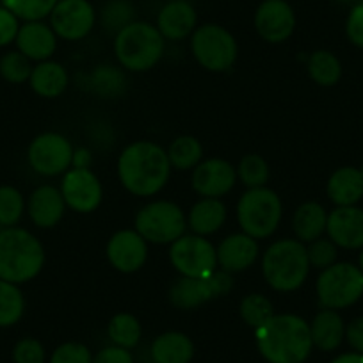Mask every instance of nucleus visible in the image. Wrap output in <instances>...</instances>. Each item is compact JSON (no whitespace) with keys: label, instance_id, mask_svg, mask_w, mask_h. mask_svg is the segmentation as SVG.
<instances>
[{"label":"nucleus","instance_id":"1","mask_svg":"<svg viewBox=\"0 0 363 363\" xmlns=\"http://www.w3.org/2000/svg\"><path fill=\"white\" fill-rule=\"evenodd\" d=\"M255 342L267 363H305L313 351L310 323L296 313H274L255 330Z\"/></svg>","mask_w":363,"mask_h":363},{"label":"nucleus","instance_id":"2","mask_svg":"<svg viewBox=\"0 0 363 363\" xmlns=\"http://www.w3.org/2000/svg\"><path fill=\"white\" fill-rule=\"evenodd\" d=\"M167 152L152 141H135L118 159V178L134 196L148 198L160 193L171 177Z\"/></svg>","mask_w":363,"mask_h":363},{"label":"nucleus","instance_id":"3","mask_svg":"<svg viewBox=\"0 0 363 363\" xmlns=\"http://www.w3.org/2000/svg\"><path fill=\"white\" fill-rule=\"evenodd\" d=\"M45 265V250L29 230H0V280L15 285L34 280Z\"/></svg>","mask_w":363,"mask_h":363},{"label":"nucleus","instance_id":"4","mask_svg":"<svg viewBox=\"0 0 363 363\" xmlns=\"http://www.w3.org/2000/svg\"><path fill=\"white\" fill-rule=\"evenodd\" d=\"M310 272L306 246L298 239H280L262 255V274L277 292H294L305 285Z\"/></svg>","mask_w":363,"mask_h":363},{"label":"nucleus","instance_id":"5","mask_svg":"<svg viewBox=\"0 0 363 363\" xmlns=\"http://www.w3.org/2000/svg\"><path fill=\"white\" fill-rule=\"evenodd\" d=\"M166 40L157 26L132 22L114 36V55L127 72H148L162 59Z\"/></svg>","mask_w":363,"mask_h":363},{"label":"nucleus","instance_id":"6","mask_svg":"<svg viewBox=\"0 0 363 363\" xmlns=\"http://www.w3.org/2000/svg\"><path fill=\"white\" fill-rule=\"evenodd\" d=\"M284 216L280 196L269 187L247 189L237 203L240 230L253 239H267L277 232Z\"/></svg>","mask_w":363,"mask_h":363},{"label":"nucleus","instance_id":"7","mask_svg":"<svg viewBox=\"0 0 363 363\" xmlns=\"http://www.w3.org/2000/svg\"><path fill=\"white\" fill-rule=\"evenodd\" d=\"M315 292L320 308H349L363 296V272L351 262H337L320 271Z\"/></svg>","mask_w":363,"mask_h":363},{"label":"nucleus","instance_id":"8","mask_svg":"<svg viewBox=\"0 0 363 363\" xmlns=\"http://www.w3.org/2000/svg\"><path fill=\"white\" fill-rule=\"evenodd\" d=\"M191 50L201 68L212 73L228 72L239 57V45L233 34L218 23L196 27L191 36Z\"/></svg>","mask_w":363,"mask_h":363},{"label":"nucleus","instance_id":"9","mask_svg":"<svg viewBox=\"0 0 363 363\" xmlns=\"http://www.w3.org/2000/svg\"><path fill=\"white\" fill-rule=\"evenodd\" d=\"M134 225L146 242L173 244L186 233L187 218L173 201L157 200L138 212Z\"/></svg>","mask_w":363,"mask_h":363},{"label":"nucleus","instance_id":"10","mask_svg":"<svg viewBox=\"0 0 363 363\" xmlns=\"http://www.w3.org/2000/svg\"><path fill=\"white\" fill-rule=\"evenodd\" d=\"M169 262L180 277L208 278L218 271V251L207 237L184 233L169 246Z\"/></svg>","mask_w":363,"mask_h":363},{"label":"nucleus","instance_id":"11","mask_svg":"<svg viewBox=\"0 0 363 363\" xmlns=\"http://www.w3.org/2000/svg\"><path fill=\"white\" fill-rule=\"evenodd\" d=\"M233 287V278L230 272L216 271L208 278L180 277L169 287L167 298L178 310H194L208 301L226 296Z\"/></svg>","mask_w":363,"mask_h":363},{"label":"nucleus","instance_id":"12","mask_svg":"<svg viewBox=\"0 0 363 363\" xmlns=\"http://www.w3.org/2000/svg\"><path fill=\"white\" fill-rule=\"evenodd\" d=\"M73 146L57 132H45L33 139L27 150L29 166L41 177H57L72 167Z\"/></svg>","mask_w":363,"mask_h":363},{"label":"nucleus","instance_id":"13","mask_svg":"<svg viewBox=\"0 0 363 363\" xmlns=\"http://www.w3.org/2000/svg\"><path fill=\"white\" fill-rule=\"evenodd\" d=\"M61 194L66 207L79 214H91L104 198L102 184L89 167H69L61 182Z\"/></svg>","mask_w":363,"mask_h":363},{"label":"nucleus","instance_id":"14","mask_svg":"<svg viewBox=\"0 0 363 363\" xmlns=\"http://www.w3.org/2000/svg\"><path fill=\"white\" fill-rule=\"evenodd\" d=\"M48 18L55 36L80 41L95 27L96 11L89 0H59Z\"/></svg>","mask_w":363,"mask_h":363},{"label":"nucleus","instance_id":"15","mask_svg":"<svg viewBox=\"0 0 363 363\" xmlns=\"http://www.w3.org/2000/svg\"><path fill=\"white\" fill-rule=\"evenodd\" d=\"M255 29L267 43H284L296 30V13L287 0H264L255 11Z\"/></svg>","mask_w":363,"mask_h":363},{"label":"nucleus","instance_id":"16","mask_svg":"<svg viewBox=\"0 0 363 363\" xmlns=\"http://www.w3.org/2000/svg\"><path fill=\"white\" fill-rule=\"evenodd\" d=\"M191 184L200 196L221 200L235 187L237 169L225 159L201 160L193 169Z\"/></svg>","mask_w":363,"mask_h":363},{"label":"nucleus","instance_id":"17","mask_svg":"<svg viewBox=\"0 0 363 363\" xmlns=\"http://www.w3.org/2000/svg\"><path fill=\"white\" fill-rule=\"evenodd\" d=\"M106 255L116 271L132 274L146 264L148 242L135 230H120L107 242Z\"/></svg>","mask_w":363,"mask_h":363},{"label":"nucleus","instance_id":"18","mask_svg":"<svg viewBox=\"0 0 363 363\" xmlns=\"http://www.w3.org/2000/svg\"><path fill=\"white\" fill-rule=\"evenodd\" d=\"M326 233L342 250L363 247V208L337 207L328 214Z\"/></svg>","mask_w":363,"mask_h":363},{"label":"nucleus","instance_id":"19","mask_svg":"<svg viewBox=\"0 0 363 363\" xmlns=\"http://www.w3.org/2000/svg\"><path fill=\"white\" fill-rule=\"evenodd\" d=\"M198 26V13L189 0L166 2L157 15V29L167 41H182L193 36Z\"/></svg>","mask_w":363,"mask_h":363},{"label":"nucleus","instance_id":"20","mask_svg":"<svg viewBox=\"0 0 363 363\" xmlns=\"http://www.w3.org/2000/svg\"><path fill=\"white\" fill-rule=\"evenodd\" d=\"M216 251H218V265L221 267V271L237 274V272L250 269L257 262L258 255H260V246H258L257 239L240 232L223 239Z\"/></svg>","mask_w":363,"mask_h":363},{"label":"nucleus","instance_id":"21","mask_svg":"<svg viewBox=\"0 0 363 363\" xmlns=\"http://www.w3.org/2000/svg\"><path fill=\"white\" fill-rule=\"evenodd\" d=\"M18 52H22L30 61H48L57 48V36L54 29L41 20L26 22L20 26L18 36L15 40Z\"/></svg>","mask_w":363,"mask_h":363},{"label":"nucleus","instance_id":"22","mask_svg":"<svg viewBox=\"0 0 363 363\" xmlns=\"http://www.w3.org/2000/svg\"><path fill=\"white\" fill-rule=\"evenodd\" d=\"M66 211L61 189L54 186H40L27 201V214L38 228H54Z\"/></svg>","mask_w":363,"mask_h":363},{"label":"nucleus","instance_id":"23","mask_svg":"<svg viewBox=\"0 0 363 363\" xmlns=\"http://www.w3.org/2000/svg\"><path fill=\"white\" fill-rule=\"evenodd\" d=\"M326 194L337 207H352L363 198V177L358 167L344 166L333 171L326 184Z\"/></svg>","mask_w":363,"mask_h":363},{"label":"nucleus","instance_id":"24","mask_svg":"<svg viewBox=\"0 0 363 363\" xmlns=\"http://www.w3.org/2000/svg\"><path fill=\"white\" fill-rule=\"evenodd\" d=\"M310 335L319 351H337L345 340V323L337 310L323 308L310 323Z\"/></svg>","mask_w":363,"mask_h":363},{"label":"nucleus","instance_id":"25","mask_svg":"<svg viewBox=\"0 0 363 363\" xmlns=\"http://www.w3.org/2000/svg\"><path fill=\"white\" fill-rule=\"evenodd\" d=\"M153 363H191L194 358V344L182 331L160 333L150 347Z\"/></svg>","mask_w":363,"mask_h":363},{"label":"nucleus","instance_id":"26","mask_svg":"<svg viewBox=\"0 0 363 363\" xmlns=\"http://www.w3.org/2000/svg\"><path fill=\"white\" fill-rule=\"evenodd\" d=\"M29 84L36 95L43 96V99H57L68 87L69 77L61 62L48 59V61H41L34 66Z\"/></svg>","mask_w":363,"mask_h":363},{"label":"nucleus","instance_id":"27","mask_svg":"<svg viewBox=\"0 0 363 363\" xmlns=\"http://www.w3.org/2000/svg\"><path fill=\"white\" fill-rule=\"evenodd\" d=\"M226 221V205L219 198H201L191 207L187 226L201 237L218 232Z\"/></svg>","mask_w":363,"mask_h":363},{"label":"nucleus","instance_id":"28","mask_svg":"<svg viewBox=\"0 0 363 363\" xmlns=\"http://www.w3.org/2000/svg\"><path fill=\"white\" fill-rule=\"evenodd\" d=\"M328 212L317 201H306L299 205L292 218V230L296 233V239L303 244H310L312 240L319 239L326 233Z\"/></svg>","mask_w":363,"mask_h":363},{"label":"nucleus","instance_id":"29","mask_svg":"<svg viewBox=\"0 0 363 363\" xmlns=\"http://www.w3.org/2000/svg\"><path fill=\"white\" fill-rule=\"evenodd\" d=\"M84 86L100 99H118L127 91V75L118 66L100 65L86 75Z\"/></svg>","mask_w":363,"mask_h":363},{"label":"nucleus","instance_id":"30","mask_svg":"<svg viewBox=\"0 0 363 363\" xmlns=\"http://www.w3.org/2000/svg\"><path fill=\"white\" fill-rule=\"evenodd\" d=\"M308 75L323 87L337 86L342 79L340 59L330 50H315L308 57Z\"/></svg>","mask_w":363,"mask_h":363},{"label":"nucleus","instance_id":"31","mask_svg":"<svg viewBox=\"0 0 363 363\" xmlns=\"http://www.w3.org/2000/svg\"><path fill=\"white\" fill-rule=\"evenodd\" d=\"M167 159L174 169H194L203 159V146L193 135H180L167 148Z\"/></svg>","mask_w":363,"mask_h":363},{"label":"nucleus","instance_id":"32","mask_svg":"<svg viewBox=\"0 0 363 363\" xmlns=\"http://www.w3.org/2000/svg\"><path fill=\"white\" fill-rule=\"evenodd\" d=\"M107 335H109L113 345L123 349H134L139 344L143 337V328L141 323L135 315L127 312L116 313L113 319L109 320V326H107Z\"/></svg>","mask_w":363,"mask_h":363},{"label":"nucleus","instance_id":"33","mask_svg":"<svg viewBox=\"0 0 363 363\" xmlns=\"http://www.w3.org/2000/svg\"><path fill=\"white\" fill-rule=\"evenodd\" d=\"M26 313V299L18 285L0 280V328L15 326Z\"/></svg>","mask_w":363,"mask_h":363},{"label":"nucleus","instance_id":"34","mask_svg":"<svg viewBox=\"0 0 363 363\" xmlns=\"http://www.w3.org/2000/svg\"><path fill=\"white\" fill-rule=\"evenodd\" d=\"M132 22H135V8L130 0H109L100 11V23L104 30L114 36Z\"/></svg>","mask_w":363,"mask_h":363},{"label":"nucleus","instance_id":"35","mask_svg":"<svg viewBox=\"0 0 363 363\" xmlns=\"http://www.w3.org/2000/svg\"><path fill=\"white\" fill-rule=\"evenodd\" d=\"M237 169V178L242 182L247 189H255V187H265L271 171H269L267 160L258 153H247L240 159Z\"/></svg>","mask_w":363,"mask_h":363},{"label":"nucleus","instance_id":"36","mask_svg":"<svg viewBox=\"0 0 363 363\" xmlns=\"http://www.w3.org/2000/svg\"><path fill=\"white\" fill-rule=\"evenodd\" d=\"M239 313L240 319L246 323V326H250L251 330L255 331L257 328H260L265 320H269L274 315V308H272L271 299L265 298L264 294L253 292V294H247L246 298L240 301Z\"/></svg>","mask_w":363,"mask_h":363},{"label":"nucleus","instance_id":"37","mask_svg":"<svg viewBox=\"0 0 363 363\" xmlns=\"http://www.w3.org/2000/svg\"><path fill=\"white\" fill-rule=\"evenodd\" d=\"M59 0H2V6L23 22H38L54 11Z\"/></svg>","mask_w":363,"mask_h":363},{"label":"nucleus","instance_id":"38","mask_svg":"<svg viewBox=\"0 0 363 363\" xmlns=\"http://www.w3.org/2000/svg\"><path fill=\"white\" fill-rule=\"evenodd\" d=\"M26 200L22 193L13 186L0 187V226L9 228L22 219Z\"/></svg>","mask_w":363,"mask_h":363},{"label":"nucleus","instance_id":"39","mask_svg":"<svg viewBox=\"0 0 363 363\" xmlns=\"http://www.w3.org/2000/svg\"><path fill=\"white\" fill-rule=\"evenodd\" d=\"M33 68L34 66L30 65V59L18 50L8 52L0 57V75L11 84L27 82L30 79Z\"/></svg>","mask_w":363,"mask_h":363},{"label":"nucleus","instance_id":"40","mask_svg":"<svg viewBox=\"0 0 363 363\" xmlns=\"http://www.w3.org/2000/svg\"><path fill=\"white\" fill-rule=\"evenodd\" d=\"M306 253H308L310 267L323 271V269H328L330 265L337 264L338 246L330 237H319V239L312 240L306 246Z\"/></svg>","mask_w":363,"mask_h":363},{"label":"nucleus","instance_id":"41","mask_svg":"<svg viewBox=\"0 0 363 363\" xmlns=\"http://www.w3.org/2000/svg\"><path fill=\"white\" fill-rule=\"evenodd\" d=\"M48 363H93V352L80 342H65L54 349Z\"/></svg>","mask_w":363,"mask_h":363},{"label":"nucleus","instance_id":"42","mask_svg":"<svg viewBox=\"0 0 363 363\" xmlns=\"http://www.w3.org/2000/svg\"><path fill=\"white\" fill-rule=\"evenodd\" d=\"M13 362L15 363H47V351L38 338L26 337L18 340L13 347Z\"/></svg>","mask_w":363,"mask_h":363},{"label":"nucleus","instance_id":"43","mask_svg":"<svg viewBox=\"0 0 363 363\" xmlns=\"http://www.w3.org/2000/svg\"><path fill=\"white\" fill-rule=\"evenodd\" d=\"M345 36L354 47L363 48V2L352 6L345 20Z\"/></svg>","mask_w":363,"mask_h":363},{"label":"nucleus","instance_id":"44","mask_svg":"<svg viewBox=\"0 0 363 363\" xmlns=\"http://www.w3.org/2000/svg\"><path fill=\"white\" fill-rule=\"evenodd\" d=\"M18 16L13 15L8 8L0 6V47H8L16 40L20 30Z\"/></svg>","mask_w":363,"mask_h":363},{"label":"nucleus","instance_id":"45","mask_svg":"<svg viewBox=\"0 0 363 363\" xmlns=\"http://www.w3.org/2000/svg\"><path fill=\"white\" fill-rule=\"evenodd\" d=\"M93 363H135L134 356L128 349L118 345H107L93 354Z\"/></svg>","mask_w":363,"mask_h":363},{"label":"nucleus","instance_id":"46","mask_svg":"<svg viewBox=\"0 0 363 363\" xmlns=\"http://www.w3.org/2000/svg\"><path fill=\"white\" fill-rule=\"evenodd\" d=\"M345 342L354 352L363 354V315L356 317L345 324Z\"/></svg>","mask_w":363,"mask_h":363},{"label":"nucleus","instance_id":"47","mask_svg":"<svg viewBox=\"0 0 363 363\" xmlns=\"http://www.w3.org/2000/svg\"><path fill=\"white\" fill-rule=\"evenodd\" d=\"M93 162V155L87 148H77L73 150V160L72 167H89Z\"/></svg>","mask_w":363,"mask_h":363},{"label":"nucleus","instance_id":"48","mask_svg":"<svg viewBox=\"0 0 363 363\" xmlns=\"http://www.w3.org/2000/svg\"><path fill=\"white\" fill-rule=\"evenodd\" d=\"M330 363H363V354L359 352H344V354H338L337 358L331 359Z\"/></svg>","mask_w":363,"mask_h":363},{"label":"nucleus","instance_id":"49","mask_svg":"<svg viewBox=\"0 0 363 363\" xmlns=\"http://www.w3.org/2000/svg\"><path fill=\"white\" fill-rule=\"evenodd\" d=\"M337 2H340V4H347V6H356L359 4V2H363V0H337Z\"/></svg>","mask_w":363,"mask_h":363},{"label":"nucleus","instance_id":"50","mask_svg":"<svg viewBox=\"0 0 363 363\" xmlns=\"http://www.w3.org/2000/svg\"><path fill=\"white\" fill-rule=\"evenodd\" d=\"M358 267H359V271L363 272V247L359 250V255H358Z\"/></svg>","mask_w":363,"mask_h":363},{"label":"nucleus","instance_id":"51","mask_svg":"<svg viewBox=\"0 0 363 363\" xmlns=\"http://www.w3.org/2000/svg\"><path fill=\"white\" fill-rule=\"evenodd\" d=\"M359 173H362V177H363V166H362V167H359Z\"/></svg>","mask_w":363,"mask_h":363},{"label":"nucleus","instance_id":"52","mask_svg":"<svg viewBox=\"0 0 363 363\" xmlns=\"http://www.w3.org/2000/svg\"><path fill=\"white\" fill-rule=\"evenodd\" d=\"M167 2H173V0H167Z\"/></svg>","mask_w":363,"mask_h":363}]
</instances>
